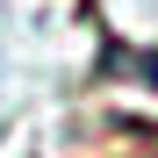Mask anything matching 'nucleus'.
I'll return each mask as SVG.
<instances>
[{"mask_svg": "<svg viewBox=\"0 0 158 158\" xmlns=\"http://www.w3.org/2000/svg\"><path fill=\"white\" fill-rule=\"evenodd\" d=\"M101 79H137V86H151L158 94V43H101V65H94Z\"/></svg>", "mask_w": 158, "mask_h": 158, "instance_id": "1", "label": "nucleus"}]
</instances>
